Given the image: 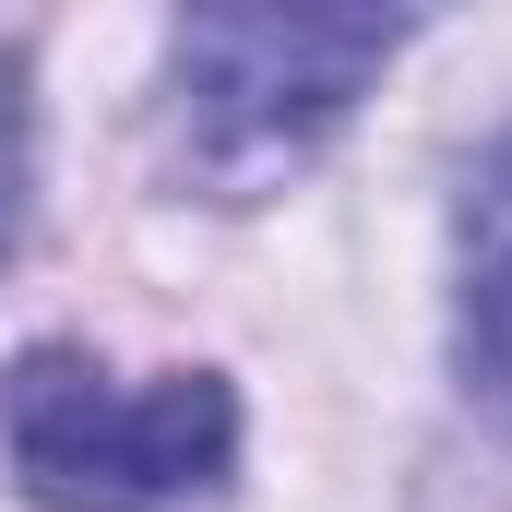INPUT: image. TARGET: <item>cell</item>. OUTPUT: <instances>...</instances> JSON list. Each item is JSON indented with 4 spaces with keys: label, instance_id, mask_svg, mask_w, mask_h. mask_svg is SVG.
<instances>
[{
    "label": "cell",
    "instance_id": "6da1fadb",
    "mask_svg": "<svg viewBox=\"0 0 512 512\" xmlns=\"http://www.w3.org/2000/svg\"><path fill=\"white\" fill-rule=\"evenodd\" d=\"M0 465L36 512H227L239 393L227 370H108L96 346H24L0 370Z\"/></svg>",
    "mask_w": 512,
    "mask_h": 512
},
{
    "label": "cell",
    "instance_id": "7a4b0ae2",
    "mask_svg": "<svg viewBox=\"0 0 512 512\" xmlns=\"http://www.w3.org/2000/svg\"><path fill=\"white\" fill-rule=\"evenodd\" d=\"M405 12H179L167 24V179L203 203H262L286 167H310L382 60Z\"/></svg>",
    "mask_w": 512,
    "mask_h": 512
},
{
    "label": "cell",
    "instance_id": "3957f363",
    "mask_svg": "<svg viewBox=\"0 0 512 512\" xmlns=\"http://www.w3.org/2000/svg\"><path fill=\"white\" fill-rule=\"evenodd\" d=\"M453 370L512 429V131L477 143L453 203Z\"/></svg>",
    "mask_w": 512,
    "mask_h": 512
},
{
    "label": "cell",
    "instance_id": "277c9868",
    "mask_svg": "<svg viewBox=\"0 0 512 512\" xmlns=\"http://www.w3.org/2000/svg\"><path fill=\"white\" fill-rule=\"evenodd\" d=\"M24 239V48H0V262Z\"/></svg>",
    "mask_w": 512,
    "mask_h": 512
}]
</instances>
